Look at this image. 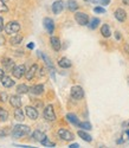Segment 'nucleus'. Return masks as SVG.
Here are the masks:
<instances>
[{"label": "nucleus", "instance_id": "bb28decb", "mask_svg": "<svg viewBox=\"0 0 129 148\" xmlns=\"http://www.w3.org/2000/svg\"><path fill=\"white\" fill-rule=\"evenodd\" d=\"M7 119H8V113L6 112L4 108L0 107V121L5 122V121H7Z\"/></svg>", "mask_w": 129, "mask_h": 148}, {"label": "nucleus", "instance_id": "39448f33", "mask_svg": "<svg viewBox=\"0 0 129 148\" xmlns=\"http://www.w3.org/2000/svg\"><path fill=\"white\" fill-rule=\"evenodd\" d=\"M12 73H13V76L18 79H20L23 76H25V73H26V68H25L24 64L21 65H17L14 66V69L12 70Z\"/></svg>", "mask_w": 129, "mask_h": 148}, {"label": "nucleus", "instance_id": "dca6fc26", "mask_svg": "<svg viewBox=\"0 0 129 148\" xmlns=\"http://www.w3.org/2000/svg\"><path fill=\"white\" fill-rule=\"evenodd\" d=\"M1 83H3V85L5 88H12L14 85V81L12 79L11 77H8V76H4L1 78Z\"/></svg>", "mask_w": 129, "mask_h": 148}, {"label": "nucleus", "instance_id": "72a5a7b5", "mask_svg": "<svg viewBox=\"0 0 129 148\" xmlns=\"http://www.w3.org/2000/svg\"><path fill=\"white\" fill-rule=\"evenodd\" d=\"M7 11H8V7L5 4V1L4 0H0V12H7Z\"/></svg>", "mask_w": 129, "mask_h": 148}, {"label": "nucleus", "instance_id": "a878e982", "mask_svg": "<svg viewBox=\"0 0 129 148\" xmlns=\"http://www.w3.org/2000/svg\"><path fill=\"white\" fill-rule=\"evenodd\" d=\"M21 40H23V36L17 34L16 37H12V38L10 39V43H11L12 45H18V44L21 43Z\"/></svg>", "mask_w": 129, "mask_h": 148}, {"label": "nucleus", "instance_id": "4be33fe9", "mask_svg": "<svg viewBox=\"0 0 129 148\" xmlns=\"http://www.w3.org/2000/svg\"><path fill=\"white\" fill-rule=\"evenodd\" d=\"M14 119L17 120V121H24V113H23V110L20 109V107L19 108H16V110H14Z\"/></svg>", "mask_w": 129, "mask_h": 148}, {"label": "nucleus", "instance_id": "de8ad7c7", "mask_svg": "<svg viewBox=\"0 0 129 148\" xmlns=\"http://www.w3.org/2000/svg\"><path fill=\"white\" fill-rule=\"evenodd\" d=\"M4 1H7V0H4Z\"/></svg>", "mask_w": 129, "mask_h": 148}, {"label": "nucleus", "instance_id": "7ed1b4c3", "mask_svg": "<svg viewBox=\"0 0 129 148\" xmlns=\"http://www.w3.org/2000/svg\"><path fill=\"white\" fill-rule=\"evenodd\" d=\"M75 20L81 26H85L89 23V17H88V14L83 13V12H76L75 13Z\"/></svg>", "mask_w": 129, "mask_h": 148}, {"label": "nucleus", "instance_id": "1a4fd4ad", "mask_svg": "<svg viewBox=\"0 0 129 148\" xmlns=\"http://www.w3.org/2000/svg\"><path fill=\"white\" fill-rule=\"evenodd\" d=\"M25 113H26L27 117H30L31 120H37L38 119V112L37 109L33 107H26L25 108Z\"/></svg>", "mask_w": 129, "mask_h": 148}, {"label": "nucleus", "instance_id": "393cba45", "mask_svg": "<svg viewBox=\"0 0 129 148\" xmlns=\"http://www.w3.org/2000/svg\"><path fill=\"white\" fill-rule=\"evenodd\" d=\"M38 56H40V57L44 59V62L46 63V65H47L51 70H52V71H55V69H54V66H52V63H51V60L47 58V56H46V55H44V53H42V52H38Z\"/></svg>", "mask_w": 129, "mask_h": 148}, {"label": "nucleus", "instance_id": "aec40b11", "mask_svg": "<svg viewBox=\"0 0 129 148\" xmlns=\"http://www.w3.org/2000/svg\"><path fill=\"white\" fill-rule=\"evenodd\" d=\"M30 90V88L27 87L26 84H19L18 87H17V92L19 95H23V94H27Z\"/></svg>", "mask_w": 129, "mask_h": 148}, {"label": "nucleus", "instance_id": "7c9ffc66", "mask_svg": "<svg viewBox=\"0 0 129 148\" xmlns=\"http://www.w3.org/2000/svg\"><path fill=\"white\" fill-rule=\"evenodd\" d=\"M12 133V130L10 129V127H5V128H3L1 130H0V138H5V136H7V135H10Z\"/></svg>", "mask_w": 129, "mask_h": 148}, {"label": "nucleus", "instance_id": "f3484780", "mask_svg": "<svg viewBox=\"0 0 129 148\" xmlns=\"http://www.w3.org/2000/svg\"><path fill=\"white\" fill-rule=\"evenodd\" d=\"M30 91L34 95H42L44 92V85L43 84H37V85H34V87H32L30 89Z\"/></svg>", "mask_w": 129, "mask_h": 148}, {"label": "nucleus", "instance_id": "2eb2a0df", "mask_svg": "<svg viewBox=\"0 0 129 148\" xmlns=\"http://www.w3.org/2000/svg\"><path fill=\"white\" fill-rule=\"evenodd\" d=\"M51 46H52V49L55 51H59L60 50V40L59 38H57V37H51Z\"/></svg>", "mask_w": 129, "mask_h": 148}, {"label": "nucleus", "instance_id": "0eeeda50", "mask_svg": "<svg viewBox=\"0 0 129 148\" xmlns=\"http://www.w3.org/2000/svg\"><path fill=\"white\" fill-rule=\"evenodd\" d=\"M58 135L64 141H71V140H73V134L70 130H67V129H59L58 130Z\"/></svg>", "mask_w": 129, "mask_h": 148}, {"label": "nucleus", "instance_id": "ea45409f", "mask_svg": "<svg viewBox=\"0 0 129 148\" xmlns=\"http://www.w3.org/2000/svg\"><path fill=\"white\" fill-rule=\"evenodd\" d=\"M115 37H116V39H121V34H120V32L116 31V32H115Z\"/></svg>", "mask_w": 129, "mask_h": 148}, {"label": "nucleus", "instance_id": "20e7f679", "mask_svg": "<svg viewBox=\"0 0 129 148\" xmlns=\"http://www.w3.org/2000/svg\"><path fill=\"white\" fill-rule=\"evenodd\" d=\"M83 96H84V91H83L82 87L75 85V87L71 88V97L73 100H82Z\"/></svg>", "mask_w": 129, "mask_h": 148}, {"label": "nucleus", "instance_id": "423d86ee", "mask_svg": "<svg viewBox=\"0 0 129 148\" xmlns=\"http://www.w3.org/2000/svg\"><path fill=\"white\" fill-rule=\"evenodd\" d=\"M44 117L47 121H55L56 120V114L54 112V107L51 104L45 107V109H44Z\"/></svg>", "mask_w": 129, "mask_h": 148}, {"label": "nucleus", "instance_id": "b1692460", "mask_svg": "<svg viewBox=\"0 0 129 148\" xmlns=\"http://www.w3.org/2000/svg\"><path fill=\"white\" fill-rule=\"evenodd\" d=\"M67 119H68L69 122H71L72 125H75V126H78L80 125V120L77 119V116L75 114H68L67 115Z\"/></svg>", "mask_w": 129, "mask_h": 148}, {"label": "nucleus", "instance_id": "ddd939ff", "mask_svg": "<svg viewBox=\"0 0 129 148\" xmlns=\"http://www.w3.org/2000/svg\"><path fill=\"white\" fill-rule=\"evenodd\" d=\"M115 18L117 19L119 21H124L126 20V18H127V13H126V11L124 10H122V8H117L115 11Z\"/></svg>", "mask_w": 129, "mask_h": 148}, {"label": "nucleus", "instance_id": "cd10ccee", "mask_svg": "<svg viewBox=\"0 0 129 148\" xmlns=\"http://www.w3.org/2000/svg\"><path fill=\"white\" fill-rule=\"evenodd\" d=\"M78 127L82 128V129H84V130H91L93 129L91 123H90V122H80Z\"/></svg>", "mask_w": 129, "mask_h": 148}, {"label": "nucleus", "instance_id": "c85d7f7f", "mask_svg": "<svg viewBox=\"0 0 129 148\" xmlns=\"http://www.w3.org/2000/svg\"><path fill=\"white\" fill-rule=\"evenodd\" d=\"M68 8L73 12V11H77L78 5H77V3L75 1V0H69V1H68Z\"/></svg>", "mask_w": 129, "mask_h": 148}, {"label": "nucleus", "instance_id": "9d476101", "mask_svg": "<svg viewBox=\"0 0 129 148\" xmlns=\"http://www.w3.org/2000/svg\"><path fill=\"white\" fill-rule=\"evenodd\" d=\"M10 103H11V106L12 107H14V108H19V107H21V98H20V96H18V95H12L10 98Z\"/></svg>", "mask_w": 129, "mask_h": 148}, {"label": "nucleus", "instance_id": "f8f14e48", "mask_svg": "<svg viewBox=\"0 0 129 148\" xmlns=\"http://www.w3.org/2000/svg\"><path fill=\"white\" fill-rule=\"evenodd\" d=\"M37 70H38V65H37V64H33V65L26 71V73H25V77H26L27 81H31V79L34 77Z\"/></svg>", "mask_w": 129, "mask_h": 148}, {"label": "nucleus", "instance_id": "9b49d317", "mask_svg": "<svg viewBox=\"0 0 129 148\" xmlns=\"http://www.w3.org/2000/svg\"><path fill=\"white\" fill-rule=\"evenodd\" d=\"M63 8H64V3L62 1V0H57V1H55L52 4V12L55 14L60 13V12L63 11Z\"/></svg>", "mask_w": 129, "mask_h": 148}, {"label": "nucleus", "instance_id": "a19ab883", "mask_svg": "<svg viewBox=\"0 0 129 148\" xmlns=\"http://www.w3.org/2000/svg\"><path fill=\"white\" fill-rule=\"evenodd\" d=\"M27 49H34V44H33V43L27 44Z\"/></svg>", "mask_w": 129, "mask_h": 148}, {"label": "nucleus", "instance_id": "c9c22d12", "mask_svg": "<svg viewBox=\"0 0 129 148\" xmlns=\"http://www.w3.org/2000/svg\"><path fill=\"white\" fill-rule=\"evenodd\" d=\"M7 100H8V96H7L6 92H3L1 95H0V101H1V102H6Z\"/></svg>", "mask_w": 129, "mask_h": 148}, {"label": "nucleus", "instance_id": "f257e3e1", "mask_svg": "<svg viewBox=\"0 0 129 148\" xmlns=\"http://www.w3.org/2000/svg\"><path fill=\"white\" fill-rule=\"evenodd\" d=\"M30 133H31L30 127L25 126V125H17V126H14L13 129H12L11 135L16 139H19L23 136H26V135H30Z\"/></svg>", "mask_w": 129, "mask_h": 148}, {"label": "nucleus", "instance_id": "a211bd4d", "mask_svg": "<svg viewBox=\"0 0 129 148\" xmlns=\"http://www.w3.org/2000/svg\"><path fill=\"white\" fill-rule=\"evenodd\" d=\"M58 65H59L60 68H63V69H68V68L71 66V62H70V59H68L67 57H63V58L59 59Z\"/></svg>", "mask_w": 129, "mask_h": 148}, {"label": "nucleus", "instance_id": "37998d69", "mask_svg": "<svg viewBox=\"0 0 129 148\" xmlns=\"http://www.w3.org/2000/svg\"><path fill=\"white\" fill-rule=\"evenodd\" d=\"M124 49H126V51H128V53H129V45H126Z\"/></svg>", "mask_w": 129, "mask_h": 148}, {"label": "nucleus", "instance_id": "c03bdc74", "mask_svg": "<svg viewBox=\"0 0 129 148\" xmlns=\"http://www.w3.org/2000/svg\"><path fill=\"white\" fill-rule=\"evenodd\" d=\"M122 1H123L126 5H129V0H122Z\"/></svg>", "mask_w": 129, "mask_h": 148}, {"label": "nucleus", "instance_id": "4468645a", "mask_svg": "<svg viewBox=\"0 0 129 148\" xmlns=\"http://www.w3.org/2000/svg\"><path fill=\"white\" fill-rule=\"evenodd\" d=\"M32 138H33L36 141H38V142H42L43 140L46 139V135H45L43 132H40V130H34L33 134H32Z\"/></svg>", "mask_w": 129, "mask_h": 148}, {"label": "nucleus", "instance_id": "c756f323", "mask_svg": "<svg viewBox=\"0 0 129 148\" xmlns=\"http://www.w3.org/2000/svg\"><path fill=\"white\" fill-rule=\"evenodd\" d=\"M98 24H99V19L98 18H93L91 21H90V24H89V27L91 30H95L98 26Z\"/></svg>", "mask_w": 129, "mask_h": 148}, {"label": "nucleus", "instance_id": "e433bc0d", "mask_svg": "<svg viewBox=\"0 0 129 148\" xmlns=\"http://www.w3.org/2000/svg\"><path fill=\"white\" fill-rule=\"evenodd\" d=\"M4 29H5V26H4V19H3V17H0V32H1Z\"/></svg>", "mask_w": 129, "mask_h": 148}, {"label": "nucleus", "instance_id": "79ce46f5", "mask_svg": "<svg viewBox=\"0 0 129 148\" xmlns=\"http://www.w3.org/2000/svg\"><path fill=\"white\" fill-rule=\"evenodd\" d=\"M4 72H5V71H3L1 69H0V79H1V78L5 76V75H4Z\"/></svg>", "mask_w": 129, "mask_h": 148}, {"label": "nucleus", "instance_id": "58836bf2", "mask_svg": "<svg viewBox=\"0 0 129 148\" xmlns=\"http://www.w3.org/2000/svg\"><path fill=\"white\" fill-rule=\"evenodd\" d=\"M69 147H70V148H78L80 145H78V143H72V145H70Z\"/></svg>", "mask_w": 129, "mask_h": 148}, {"label": "nucleus", "instance_id": "6e6552de", "mask_svg": "<svg viewBox=\"0 0 129 148\" xmlns=\"http://www.w3.org/2000/svg\"><path fill=\"white\" fill-rule=\"evenodd\" d=\"M43 24H44L45 30H46L50 34H51V33H54V30H55V23H54L52 19H51V18H44Z\"/></svg>", "mask_w": 129, "mask_h": 148}, {"label": "nucleus", "instance_id": "2f4dec72", "mask_svg": "<svg viewBox=\"0 0 129 148\" xmlns=\"http://www.w3.org/2000/svg\"><path fill=\"white\" fill-rule=\"evenodd\" d=\"M94 4H97V5H102V6H106L110 3V0H91Z\"/></svg>", "mask_w": 129, "mask_h": 148}, {"label": "nucleus", "instance_id": "a18cd8bd", "mask_svg": "<svg viewBox=\"0 0 129 148\" xmlns=\"http://www.w3.org/2000/svg\"><path fill=\"white\" fill-rule=\"evenodd\" d=\"M127 135H128V136H129V130H127Z\"/></svg>", "mask_w": 129, "mask_h": 148}, {"label": "nucleus", "instance_id": "f704fd0d", "mask_svg": "<svg viewBox=\"0 0 129 148\" xmlns=\"http://www.w3.org/2000/svg\"><path fill=\"white\" fill-rule=\"evenodd\" d=\"M94 12H95V13H106V10L97 6V7H95V8H94Z\"/></svg>", "mask_w": 129, "mask_h": 148}, {"label": "nucleus", "instance_id": "6ab92c4d", "mask_svg": "<svg viewBox=\"0 0 129 148\" xmlns=\"http://www.w3.org/2000/svg\"><path fill=\"white\" fill-rule=\"evenodd\" d=\"M3 65L5 66V70L6 71H11V70L14 69V63L11 59H7V58L3 59Z\"/></svg>", "mask_w": 129, "mask_h": 148}, {"label": "nucleus", "instance_id": "4c0bfd02", "mask_svg": "<svg viewBox=\"0 0 129 148\" xmlns=\"http://www.w3.org/2000/svg\"><path fill=\"white\" fill-rule=\"evenodd\" d=\"M5 44V38H4V36L0 34V45H4Z\"/></svg>", "mask_w": 129, "mask_h": 148}, {"label": "nucleus", "instance_id": "412c9836", "mask_svg": "<svg viewBox=\"0 0 129 148\" xmlns=\"http://www.w3.org/2000/svg\"><path fill=\"white\" fill-rule=\"evenodd\" d=\"M77 134H78L80 138H82V139H83L84 141H86V142H91V141H93V138L90 136L88 133H85L84 130H78V133H77Z\"/></svg>", "mask_w": 129, "mask_h": 148}, {"label": "nucleus", "instance_id": "49530a36", "mask_svg": "<svg viewBox=\"0 0 129 148\" xmlns=\"http://www.w3.org/2000/svg\"><path fill=\"white\" fill-rule=\"evenodd\" d=\"M128 84H129V77H128Z\"/></svg>", "mask_w": 129, "mask_h": 148}, {"label": "nucleus", "instance_id": "f03ea898", "mask_svg": "<svg viewBox=\"0 0 129 148\" xmlns=\"http://www.w3.org/2000/svg\"><path fill=\"white\" fill-rule=\"evenodd\" d=\"M5 31L8 34H14V33L20 31V24L18 21H10V23L6 24Z\"/></svg>", "mask_w": 129, "mask_h": 148}, {"label": "nucleus", "instance_id": "5701e85b", "mask_svg": "<svg viewBox=\"0 0 129 148\" xmlns=\"http://www.w3.org/2000/svg\"><path fill=\"white\" fill-rule=\"evenodd\" d=\"M101 33L103 37H106V38H108V37H110L111 32H110V27L107 25V24H104L102 27H101Z\"/></svg>", "mask_w": 129, "mask_h": 148}, {"label": "nucleus", "instance_id": "473e14b6", "mask_svg": "<svg viewBox=\"0 0 129 148\" xmlns=\"http://www.w3.org/2000/svg\"><path fill=\"white\" fill-rule=\"evenodd\" d=\"M40 143H42L43 146H45V147H55V143H54V142H51L47 138H46L45 140H43Z\"/></svg>", "mask_w": 129, "mask_h": 148}]
</instances>
